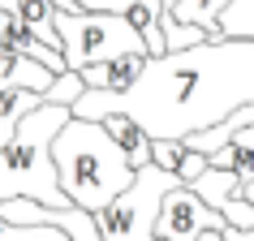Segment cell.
<instances>
[{"label": "cell", "mask_w": 254, "mask_h": 241, "mask_svg": "<svg viewBox=\"0 0 254 241\" xmlns=\"http://www.w3.org/2000/svg\"><path fill=\"white\" fill-rule=\"evenodd\" d=\"M164 13H168L164 0H138L134 9H129V22L142 30L151 56H164V52H168V39H164Z\"/></svg>", "instance_id": "cell-11"}, {"label": "cell", "mask_w": 254, "mask_h": 241, "mask_svg": "<svg viewBox=\"0 0 254 241\" xmlns=\"http://www.w3.org/2000/svg\"><path fill=\"white\" fill-rule=\"evenodd\" d=\"M4 35H9V13L0 9V52H4Z\"/></svg>", "instance_id": "cell-18"}, {"label": "cell", "mask_w": 254, "mask_h": 241, "mask_svg": "<svg viewBox=\"0 0 254 241\" xmlns=\"http://www.w3.org/2000/svg\"><path fill=\"white\" fill-rule=\"evenodd\" d=\"M186 155H190V142H181V138H155L151 142V160L160 164V168H168V173H177V177H181Z\"/></svg>", "instance_id": "cell-16"}, {"label": "cell", "mask_w": 254, "mask_h": 241, "mask_svg": "<svg viewBox=\"0 0 254 241\" xmlns=\"http://www.w3.org/2000/svg\"><path fill=\"white\" fill-rule=\"evenodd\" d=\"M82 9H95V13H129L138 0H78Z\"/></svg>", "instance_id": "cell-17"}, {"label": "cell", "mask_w": 254, "mask_h": 241, "mask_svg": "<svg viewBox=\"0 0 254 241\" xmlns=\"http://www.w3.org/2000/svg\"><path fill=\"white\" fill-rule=\"evenodd\" d=\"M254 104V35H220L181 52L151 56L129 91H82L73 117L104 120L108 112L134 117L151 138L207 134L224 125L237 108Z\"/></svg>", "instance_id": "cell-1"}, {"label": "cell", "mask_w": 254, "mask_h": 241, "mask_svg": "<svg viewBox=\"0 0 254 241\" xmlns=\"http://www.w3.org/2000/svg\"><path fill=\"white\" fill-rule=\"evenodd\" d=\"M104 125L112 129V138H117L121 147H125V155H129V164H134V168L151 164V142H155V138H151L134 117H125V112H108Z\"/></svg>", "instance_id": "cell-9"}, {"label": "cell", "mask_w": 254, "mask_h": 241, "mask_svg": "<svg viewBox=\"0 0 254 241\" xmlns=\"http://www.w3.org/2000/svg\"><path fill=\"white\" fill-rule=\"evenodd\" d=\"M52 155H56V173H61L65 194L95 215L117 194H125L138 173L125 155V147L112 138V129L91 117H69L65 129L52 142Z\"/></svg>", "instance_id": "cell-2"}, {"label": "cell", "mask_w": 254, "mask_h": 241, "mask_svg": "<svg viewBox=\"0 0 254 241\" xmlns=\"http://www.w3.org/2000/svg\"><path fill=\"white\" fill-rule=\"evenodd\" d=\"M56 9L52 0H22V9H17V17L26 22V30L35 35L39 43H48V48H61V26H56Z\"/></svg>", "instance_id": "cell-12"}, {"label": "cell", "mask_w": 254, "mask_h": 241, "mask_svg": "<svg viewBox=\"0 0 254 241\" xmlns=\"http://www.w3.org/2000/svg\"><path fill=\"white\" fill-rule=\"evenodd\" d=\"M56 82V69H48L35 56L0 52V91H48Z\"/></svg>", "instance_id": "cell-8"}, {"label": "cell", "mask_w": 254, "mask_h": 241, "mask_svg": "<svg viewBox=\"0 0 254 241\" xmlns=\"http://www.w3.org/2000/svg\"><path fill=\"white\" fill-rule=\"evenodd\" d=\"M177 185H186L177 173L160 168L155 160L142 164L134 173V181H129V189L117 194V198L99 211V233H104V241H160L155 237L160 207H164V198H168Z\"/></svg>", "instance_id": "cell-5"}, {"label": "cell", "mask_w": 254, "mask_h": 241, "mask_svg": "<svg viewBox=\"0 0 254 241\" xmlns=\"http://www.w3.org/2000/svg\"><path fill=\"white\" fill-rule=\"evenodd\" d=\"M147 60H151L147 52H125V56H117V60L86 65V69H78V73L86 78V86H91V91H129V86L142 78Z\"/></svg>", "instance_id": "cell-7"}, {"label": "cell", "mask_w": 254, "mask_h": 241, "mask_svg": "<svg viewBox=\"0 0 254 241\" xmlns=\"http://www.w3.org/2000/svg\"><path fill=\"white\" fill-rule=\"evenodd\" d=\"M73 117L69 104H48L43 99L35 112L22 117L13 138L0 142V202L4 198H35L43 207H69V194L56 173L52 142L65 129V120Z\"/></svg>", "instance_id": "cell-3"}, {"label": "cell", "mask_w": 254, "mask_h": 241, "mask_svg": "<svg viewBox=\"0 0 254 241\" xmlns=\"http://www.w3.org/2000/svg\"><path fill=\"white\" fill-rule=\"evenodd\" d=\"M0 9H4V13H17V9H22V0H0Z\"/></svg>", "instance_id": "cell-19"}, {"label": "cell", "mask_w": 254, "mask_h": 241, "mask_svg": "<svg viewBox=\"0 0 254 241\" xmlns=\"http://www.w3.org/2000/svg\"><path fill=\"white\" fill-rule=\"evenodd\" d=\"M164 4H168V9H177V0H164Z\"/></svg>", "instance_id": "cell-20"}, {"label": "cell", "mask_w": 254, "mask_h": 241, "mask_svg": "<svg viewBox=\"0 0 254 241\" xmlns=\"http://www.w3.org/2000/svg\"><path fill=\"white\" fill-rule=\"evenodd\" d=\"M215 168H233L237 173V198L254 202V147H246V142H228V147H220L211 155Z\"/></svg>", "instance_id": "cell-10"}, {"label": "cell", "mask_w": 254, "mask_h": 241, "mask_svg": "<svg viewBox=\"0 0 254 241\" xmlns=\"http://www.w3.org/2000/svg\"><path fill=\"white\" fill-rule=\"evenodd\" d=\"M246 125H254V104L237 108V112H233L224 125H215V129H207V134H194V138H190V147H194V151H207V155H215V151L228 147V142H233V134H237V129H246Z\"/></svg>", "instance_id": "cell-13"}, {"label": "cell", "mask_w": 254, "mask_h": 241, "mask_svg": "<svg viewBox=\"0 0 254 241\" xmlns=\"http://www.w3.org/2000/svg\"><path fill=\"white\" fill-rule=\"evenodd\" d=\"M224 228H228L224 211H215L194 185H177L160 207L155 237L160 241H198L202 233H224Z\"/></svg>", "instance_id": "cell-6"}, {"label": "cell", "mask_w": 254, "mask_h": 241, "mask_svg": "<svg viewBox=\"0 0 254 241\" xmlns=\"http://www.w3.org/2000/svg\"><path fill=\"white\" fill-rule=\"evenodd\" d=\"M82 91H86V78H82L78 69H65V73H56V82L43 91V99H48V104H69L73 108L82 99Z\"/></svg>", "instance_id": "cell-15"}, {"label": "cell", "mask_w": 254, "mask_h": 241, "mask_svg": "<svg viewBox=\"0 0 254 241\" xmlns=\"http://www.w3.org/2000/svg\"><path fill=\"white\" fill-rule=\"evenodd\" d=\"M220 30L224 35H237V39H250L254 35V0H233L224 13H220Z\"/></svg>", "instance_id": "cell-14"}, {"label": "cell", "mask_w": 254, "mask_h": 241, "mask_svg": "<svg viewBox=\"0 0 254 241\" xmlns=\"http://www.w3.org/2000/svg\"><path fill=\"white\" fill-rule=\"evenodd\" d=\"M61 26V52H65L69 69H86V65H104L117 60L125 52H147L142 30L129 22V13H95V9H61L56 13Z\"/></svg>", "instance_id": "cell-4"}]
</instances>
